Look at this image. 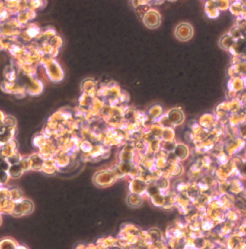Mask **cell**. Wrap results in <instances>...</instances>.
Returning a JSON list of instances; mask_svg holds the SVG:
<instances>
[{
	"mask_svg": "<svg viewBox=\"0 0 246 249\" xmlns=\"http://www.w3.org/2000/svg\"><path fill=\"white\" fill-rule=\"evenodd\" d=\"M111 249H119V248H118V247H113V248H111Z\"/></svg>",
	"mask_w": 246,
	"mask_h": 249,
	"instance_id": "6da1fadb",
	"label": "cell"
}]
</instances>
